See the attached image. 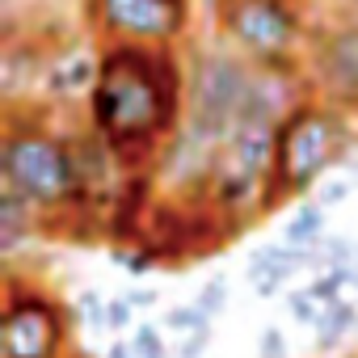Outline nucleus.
<instances>
[{
	"label": "nucleus",
	"mask_w": 358,
	"mask_h": 358,
	"mask_svg": "<svg viewBox=\"0 0 358 358\" xmlns=\"http://www.w3.org/2000/svg\"><path fill=\"white\" fill-rule=\"evenodd\" d=\"M287 308H291V316H295L299 324H308V329H312V324L320 320V312H324V308H320V303H316V299H312L308 291H291Z\"/></svg>",
	"instance_id": "f3484780"
},
{
	"label": "nucleus",
	"mask_w": 358,
	"mask_h": 358,
	"mask_svg": "<svg viewBox=\"0 0 358 358\" xmlns=\"http://www.w3.org/2000/svg\"><path fill=\"white\" fill-rule=\"evenodd\" d=\"M0 177H5L9 190L30 199L38 211H59V207L85 199V182H80V164H76L72 143H64L47 131H34V127L9 122L5 148H0Z\"/></svg>",
	"instance_id": "7ed1b4c3"
},
{
	"label": "nucleus",
	"mask_w": 358,
	"mask_h": 358,
	"mask_svg": "<svg viewBox=\"0 0 358 358\" xmlns=\"http://www.w3.org/2000/svg\"><path fill=\"white\" fill-rule=\"evenodd\" d=\"M257 358H287V337H282V329L266 324V329L257 333Z\"/></svg>",
	"instance_id": "a211bd4d"
},
{
	"label": "nucleus",
	"mask_w": 358,
	"mask_h": 358,
	"mask_svg": "<svg viewBox=\"0 0 358 358\" xmlns=\"http://www.w3.org/2000/svg\"><path fill=\"white\" fill-rule=\"evenodd\" d=\"M350 152V135L341 114H333L320 101H299L282 122L274 139V177L266 190V207H274L287 194H303L320 177L341 164Z\"/></svg>",
	"instance_id": "f03ea898"
},
{
	"label": "nucleus",
	"mask_w": 358,
	"mask_h": 358,
	"mask_svg": "<svg viewBox=\"0 0 358 358\" xmlns=\"http://www.w3.org/2000/svg\"><path fill=\"white\" fill-rule=\"evenodd\" d=\"M106 358H135V350H131V341H114L106 350Z\"/></svg>",
	"instance_id": "b1692460"
},
{
	"label": "nucleus",
	"mask_w": 358,
	"mask_h": 358,
	"mask_svg": "<svg viewBox=\"0 0 358 358\" xmlns=\"http://www.w3.org/2000/svg\"><path fill=\"white\" fill-rule=\"evenodd\" d=\"M345 194H350V186H345V182H333V186H324V190H320V207H329V203H341Z\"/></svg>",
	"instance_id": "4be33fe9"
},
{
	"label": "nucleus",
	"mask_w": 358,
	"mask_h": 358,
	"mask_svg": "<svg viewBox=\"0 0 358 358\" xmlns=\"http://www.w3.org/2000/svg\"><path fill=\"white\" fill-rule=\"evenodd\" d=\"M316 262V249H295V245H266L262 253H253V262H249V282H253V291L262 295V299H270V295H278L303 266H312Z\"/></svg>",
	"instance_id": "1a4fd4ad"
},
{
	"label": "nucleus",
	"mask_w": 358,
	"mask_h": 358,
	"mask_svg": "<svg viewBox=\"0 0 358 358\" xmlns=\"http://www.w3.org/2000/svg\"><path fill=\"white\" fill-rule=\"evenodd\" d=\"M207 341H211V329H203V333H190V337H182V350H177V358H199V354L207 350Z\"/></svg>",
	"instance_id": "aec40b11"
},
{
	"label": "nucleus",
	"mask_w": 358,
	"mask_h": 358,
	"mask_svg": "<svg viewBox=\"0 0 358 358\" xmlns=\"http://www.w3.org/2000/svg\"><path fill=\"white\" fill-rule=\"evenodd\" d=\"M97 72H101V59H93V55H85V51H72V55H59V59L51 64L47 89H51L55 101H64V97L72 101V97H80V93H93Z\"/></svg>",
	"instance_id": "9d476101"
},
{
	"label": "nucleus",
	"mask_w": 358,
	"mask_h": 358,
	"mask_svg": "<svg viewBox=\"0 0 358 358\" xmlns=\"http://www.w3.org/2000/svg\"><path fill=\"white\" fill-rule=\"evenodd\" d=\"M169 333H177V337H190V333H203V329H211V316L199 308V303H177V308H169Z\"/></svg>",
	"instance_id": "4468645a"
},
{
	"label": "nucleus",
	"mask_w": 358,
	"mask_h": 358,
	"mask_svg": "<svg viewBox=\"0 0 358 358\" xmlns=\"http://www.w3.org/2000/svg\"><path fill=\"white\" fill-rule=\"evenodd\" d=\"M354 324H358V308H354L350 299L329 303V308L320 312V320L312 324V333H316V350H337V345L354 333Z\"/></svg>",
	"instance_id": "f8f14e48"
},
{
	"label": "nucleus",
	"mask_w": 358,
	"mask_h": 358,
	"mask_svg": "<svg viewBox=\"0 0 358 358\" xmlns=\"http://www.w3.org/2000/svg\"><path fill=\"white\" fill-rule=\"evenodd\" d=\"M182 89V72L169 51L114 43L101 55V72L89 93L93 131L118 160H148L164 139L177 135Z\"/></svg>",
	"instance_id": "f257e3e1"
},
{
	"label": "nucleus",
	"mask_w": 358,
	"mask_h": 358,
	"mask_svg": "<svg viewBox=\"0 0 358 358\" xmlns=\"http://www.w3.org/2000/svg\"><path fill=\"white\" fill-rule=\"evenodd\" d=\"M34 220H38V207L30 199H22L17 190H0V249L9 257L17 253V245L34 232Z\"/></svg>",
	"instance_id": "9b49d317"
},
{
	"label": "nucleus",
	"mask_w": 358,
	"mask_h": 358,
	"mask_svg": "<svg viewBox=\"0 0 358 358\" xmlns=\"http://www.w3.org/2000/svg\"><path fill=\"white\" fill-rule=\"evenodd\" d=\"M131 324V299H110V329H127Z\"/></svg>",
	"instance_id": "412c9836"
},
{
	"label": "nucleus",
	"mask_w": 358,
	"mask_h": 358,
	"mask_svg": "<svg viewBox=\"0 0 358 358\" xmlns=\"http://www.w3.org/2000/svg\"><path fill=\"white\" fill-rule=\"evenodd\" d=\"M194 303H199V308H203L207 316H215V312H220V308L228 303V282H224V278H215V282H207V291H203V295H199Z\"/></svg>",
	"instance_id": "6ab92c4d"
},
{
	"label": "nucleus",
	"mask_w": 358,
	"mask_h": 358,
	"mask_svg": "<svg viewBox=\"0 0 358 358\" xmlns=\"http://www.w3.org/2000/svg\"><path fill=\"white\" fill-rule=\"evenodd\" d=\"M0 337H5V358H59L68 341L64 312L43 291H22L17 282H9Z\"/></svg>",
	"instance_id": "423d86ee"
},
{
	"label": "nucleus",
	"mask_w": 358,
	"mask_h": 358,
	"mask_svg": "<svg viewBox=\"0 0 358 358\" xmlns=\"http://www.w3.org/2000/svg\"><path fill=\"white\" fill-rule=\"evenodd\" d=\"M186 17H190L186 0H93V22L110 38L139 47L173 43L186 30Z\"/></svg>",
	"instance_id": "0eeeda50"
},
{
	"label": "nucleus",
	"mask_w": 358,
	"mask_h": 358,
	"mask_svg": "<svg viewBox=\"0 0 358 358\" xmlns=\"http://www.w3.org/2000/svg\"><path fill=\"white\" fill-rule=\"evenodd\" d=\"M354 270H358V257H354Z\"/></svg>",
	"instance_id": "393cba45"
},
{
	"label": "nucleus",
	"mask_w": 358,
	"mask_h": 358,
	"mask_svg": "<svg viewBox=\"0 0 358 358\" xmlns=\"http://www.w3.org/2000/svg\"><path fill=\"white\" fill-rule=\"evenodd\" d=\"M131 350H135V358H169V345H164V337H160L156 324H135Z\"/></svg>",
	"instance_id": "2eb2a0df"
},
{
	"label": "nucleus",
	"mask_w": 358,
	"mask_h": 358,
	"mask_svg": "<svg viewBox=\"0 0 358 358\" xmlns=\"http://www.w3.org/2000/svg\"><path fill=\"white\" fill-rule=\"evenodd\" d=\"M127 299H131V308H152L156 303V291H131Z\"/></svg>",
	"instance_id": "5701e85b"
},
{
	"label": "nucleus",
	"mask_w": 358,
	"mask_h": 358,
	"mask_svg": "<svg viewBox=\"0 0 358 358\" xmlns=\"http://www.w3.org/2000/svg\"><path fill=\"white\" fill-rule=\"evenodd\" d=\"M76 312H80L85 324H93V329H110V299H101L97 291H80Z\"/></svg>",
	"instance_id": "dca6fc26"
},
{
	"label": "nucleus",
	"mask_w": 358,
	"mask_h": 358,
	"mask_svg": "<svg viewBox=\"0 0 358 358\" xmlns=\"http://www.w3.org/2000/svg\"><path fill=\"white\" fill-rule=\"evenodd\" d=\"M220 22L232 47H241L245 59L262 68L287 64V55L299 43V17L287 0H224Z\"/></svg>",
	"instance_id": "39448f33"
},
{
	"label": "nucleus",
	"mask_w": 358,
	"mask_h": 358,
	"mask_svg": "<svg viewBox=\"0 0 358 358\" xmlns=\"http://www.w3.org/2000/svg\"><path fill=\"white\" fill-rule=\"evenodd\" d=\"M316 64H320V80L329 85V93L345 101L350 110H358V26L337 30L320 47Z\"/></svg>",
	"instance_id": "6e6552de"
},
{
	"label": "nucleus",
	"mask_w": 358,
	"mask_h": 358,
	"mask_svg": "<svg viewBox=\"0 0 358 358\" xmlns=\"http://www.w3.org/2000/svg\"><path fill=\"white\" fill-rule=\"evenodd\" d=\"M324 241V207L320 203H299L291 224H287V245L295 249H312Z\"/></svg>",
	"instance_id": "ddd939ff"
},
{
	"label": "nucleus",
	"mask_w": 358,
	"mask_h": 358,
	"mask_svg": "<svg viewBox=\"0 0 358 358\" xmlns=\"http://www.w3.org/2000/svg\"><path fill=\"white\" fill-rule=\"evenodd\" d=\"M253 85L257 72L232 55V51H207L194 59L190 80H186V97H190V127L211 135L215 143L228 139V131L249 114L253 101Z\"/></svg>",
	"instance_id": "20e7f679"
}]
</instances>
